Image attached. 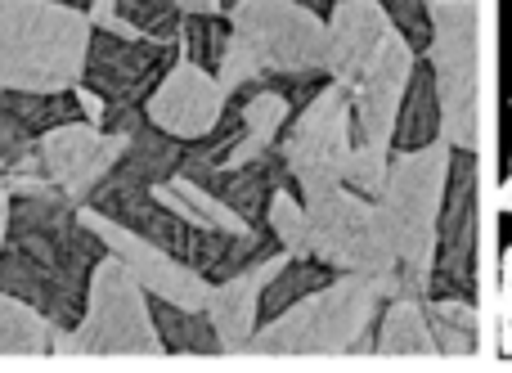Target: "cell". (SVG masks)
Returning a JSON list of instances; mask_svg holds the SVG:
<instances>
[{"label": "cell", "instance_id": "cell-17", "mask_svg": "<svg viewBox=\"0 0 512 373\" xmlns=\"http://www.w3.org/2000/svg\"><path fill=\"white\" fill-rule=\"evenodd\" d=\"M72 117H81V104L72 90H59V95H27V90L0 86V167L32 149L36 135H45L59 122H72Z\"/></svg>", "mask_w": 512, "mask_h": 373}, {"label": "cell", "instance_id": "cell-6", "mask_svg": "<svg viewBox=\"0 0 512 373\" xmlns=\"http://www.w3.org/2000/svg\"><path fill=\"white\" fill-rule=\"evenodd\" d=\"M450 140L436 135L432 144L391 153L387 185L378 194V207L387 216V234L396 248L400 284L418 297H432V266H436V221L445 203L450 180Z\"/></svg>", "mask_w": 512, "mask_h": 373}, {"label": "cell", "instance_id": "cell-28", "mask_svg": "<svg viewBox=\"0 0 512 373\" xmlns=\"http://www.w3.org/2000/svg\"><path fill=\"white\" fill-rule=\"evenodd\" d=\"M495 203H499V212L512 221V167H508V176H504V185H499V194H495Z\"/></svg>", "mask_w": 512, "mask_h": 373}, {"label": "cell", "instance_id": "cell-15", "mask_svg": "<svg viewBox=\"0 0 512 373\" xmlns=\"http://www.w3.org/2000/svg\"><path fill=\"white\" fill-rule=\"evenodd\" d=\"M472 248H477V167H472V153L459 149V167L450 162V180H445L432 266V279H450V297H468L472 275H477L472 270Z\"/></svg>", "mask_w": 512, "mask_h": 373}, {"label": "cell", "instance_id": "cell-21", "mask_svg": "<svg viewBox=\"0 0 512 373\" xmlns=\"http://www.w3.org/2000/svg\"><path fill=\"white\" fill-rule=\"evenodd\" d=\"M432 338L441 356H477L481 351V311L472 297H423Z\"/></svg>", "mask_w": 512, "mask_h": 373}, {"label": "cell", "instance_id": "cell-8", "mask_svg": "<svg viewBox=\"0 0 512 373\" xmlns=\"http://www.w3.org/2000/svg\"><path fill=\"white\" fill-rule=\"evenodd\" d=\"M50 356H167L149 311V293L113 252L95 261L86 311L72 329H54Z\"/></svg>", "mask_w": 512, "mask_h": 373}, {"label": "cell", "instance_id": "cell-1", "mask_svg": "<svg viewBox=\"0 0 512 373\" xmlns=\"http://www.w3.org/2000/svg\"><path fill=\"white\" fill-rule=\"evenodd\" d=\"M99 234L81 221L63 194L9 198V225L0 243V293L36 306L54 329H72L86 311L90 270L104 257Z\"/></svg>", "mask_w": 512, "mask_h": 373}, {"label": "cell", "instance_id": "cell-29", "mask_svg": "<svg viewBox=\"0 0 512 373\" xmlns=\"http://www.w3.org/2000/svg\"><path fill=\"white\" fill-rule=\"evenodd\" d=\"M5 225H9V189L0 180V243H5Z\"/></svg>", "mask_w": 512, "mask_h": 373}, {"label": "cell", "instance_id": "cell-27", "mask_svg": "<svg viewBox=\"0 0 512 373\" xmlns=\"http://www.w3.org/2000/svg\"><path fill=\"white\" fill-rule=\"evenodd\" d=\"M180 14H221V0H176Z\"/></svg>", "mask_w": 512, "mask_h": 373}, {"label": "cell", "instance_id": "cell-20", "mask_svg": "<svg viewBox=\"0 0 512 373\" xmlns=\"http://www.w3.org/2000/svg\"><path fill=\"white\" fill-rule=\"evenodd\" d=\"M149 311L167 356H221V342H216L207 311H185V306H171L162 297H149Z\"/></svg>", "mask_w": 512, "mask_h": 373}, {"label": "cell", "instance_id": "cell-31", "mask_svg": "<svg viewBox=\"0 0 512 373\" xmlns=\"http://www.w3.org/2000/svg\"><path fill=\"white\" fill-rule=\"evenodd\" d=\"M59 5H77V9H86V0H59Z\"/></svg>", "mask_w": 512, "mask_h": 373}, {"label": "cell", "instance_id": "cell-25", "mask_svg": "<svg viewBox=\"0 0 512 373\" xmlns=\"http://www.w3.org/2000/svg\"><path fill=\"white\" fill-rule=\"evenodd\" d=\"M225 41H230V23H221V14H185V27H180V54L185 59L216 72Z\"/></svg>", "mask_w": 512, "mask_h": 373}, {"label": "cell", "instance_id": "cell-7", "mask_svg": "<svg viewBox=\"0 0 512 373\" xmlns=\"http://www.w3.org/2000/svg\"><path fill=\"white\" fill-rule=\"evenodd\" d=\"M427 5V68L441 104V140L450 149H481V0H423Z\"/></svg>", "mask_w": 512, "mask_h": 373}, {"label": "cell", "instance_id": "cell-18", "mask_svg": "<svg viewBox=\"0 0 512 373\" xmlns=\"http://www.w3.org/2000/svg\"><path fill=\"white\" fill-rule=\"evenodd\" d=\"M373 351L378 356H436L432 320H427V306L414 288H396L382 302V324L373 333Z\"/></svg>", "mask_w": 512, "mask_h": 373}, {"label": "cell", "instance_id": "cell-23", "mask_svg": "<svg viewBox=\"0 0 512 373\" xmlns=\"http://www.w3.org/2000/svg\"><path fill=\"white\" fill-rule=\"evenodd\" d=\"M265 230L292 257H306V203L288 185H279L270 194V203H265Z\"/></svg>", "mask_w": 512, "mask_h": 373}, {"label": "cell", "instance_id": "cell-16", "mask_svg": "<svg viewBox=\"0 0 512 373\" xmlns=\"http://www.w3.org/2000/svg\"><path fill=\"white\" fill-rule=\"evenodd\" d=\"M292 252L279 248V252H265L256 257L252 266L234 270V275L216 279L212 284V297H207V320L216 329V342H221V356H243L256 333V320H261V293L270 288V279L288 266Z\"/></svg>", "mask_w": 512, "mask_h": 373}, {"label": "cell", "instance_id": "cell-19", "mask_svg": "<svg viewBox=\"0 0 512 373\" xmlns=\"http://www.w3.org/2000/svg\"><path fill=\"white\" fill-rule=\"evenodd\" d=\"M153 198H158L162 207H171L180 221L198 225V230H216V234H252L256 230V225L243 221L230 203H221L212 189L198 185V180L185 176V171H176V176H167L162 185H153Z\"/></svg>", "mask_w": 512, "mask_h": 373}, {"label": "cell", "instance_id": "cell-4", "mask_svg": "<svg viewBox=\"0 0 512 373\" xmlns=\"http://www.w3.org/2000/svg\"><path fill=\"white\" fill-rule=\"evenodd\" d=\"M328 72V23L301 0H234L230 41L216 63L225 95L261 77Z\"/></svg>", "mask_w": 512, "mask_h": 373}, {"label": "cell", "instance_id": "cell-3", "mask_svg": "<svg viewBox=\"0 0 512 373\" xmlns=\"http://www.w3.org/2000/svg\"><path fill=\"white\" fill-rule=\"evenodd\" d=\"M400 284V275H337L333 284L297 297L256 324L243 356H342V351H373L378 311Z\"/></svg>", "mask_w": 512, "mask_h": 373}, {"label": "cell", "instance_id": "cell-14", "mask_svg": "<svg viewBox=\"0 0 512 373\" xmlns=\"http://www.w3.org/2000/svg\"><path fill=\"white\" fill-rule=\"evenodd\" d=\"M230 95L221 90L216 72H207L203 63L185 59L180 54L167 68V77L153 86V95L144 99V117H149L158 131H167L180 144H198L216 131Z\"/></svg>", "mask_w": 512, "mask_h": 373}, {"label": "cell", "instance_id": "cell-5", "mask_svg": "<svg viewBox=\"0 0 512 373\" xmlns=\"http://www.w3.org/2000/svg\"><path fill=\"white\" fill-rule=\"evenodd\" d=\"M90 18L59 0H0V86L59 95L81 81Z\"/></svg>", "mask_w": 512, "mask_h": 373}, {"label": "cell", "instance_id": "cell-11", "mask_svg": "<svg viewBox=\"0 0 512 373\" xmlns=\"http://www.w3.org/2000/svg\"><path fill=\"white\" fill-rule=\"evenodd\" d=\"M180 59V45L149 41V36H117L104 27H90L81 86H90L108 108H144L167 68Z\"/></svg>", "mask_w": 512, "mask_h": 373}, {"label": "cell", "instance_id": "cell-9", "mask_svg": "<svg viewBox=\"0 0 512 373\" xmlns=\"http://www.w3.org/2000/svg\"><path fill=\"white\" fill-rule=\"evenodd\" d=\"M301 203H306V257L355 275H400L378 198H364L351 185H333Z\"/></svg>", "mask_w": 512, "mask_h": 373}, {"label": "cell", "instance_id": "cell-32", "mask_svg": "<svg viewBox=\"0 0 512 373\" xmlns=\"http://www.w3.org/2000/svg\"><path fill=\"white\" fill-rule=\"evenodd\" d=\"M230 5H234V0H221V9H230Z\"/></svg>", "mask_w": 512, "mask_h": 373}, {"label": "cell", "instance_id": "cell-30", "mask_svg": "<svg viewBox=\"0 0 512 373\" xmlns=\"http://www.w3.org/2000/svg\"><path fill=\"white\" fill-rule=\"evenodd\" d=\"M301 5H310V9H315V14H319V9H324V5H328V9H333V5H337V0H301Z\"/></svg>", "mask_w": 512, "mask_h": 373}, {"label": "cell", "instance_id": "cell-13", "mask_svg": "<svg viewBox=\"0 0 512 373\" xmlns=\"http://www.w3.org/2000/svg\"><path fill=\"white\" fill-rule=\"evenodd\" d=\"M122 153H126V135L86 122V117H72V122H59L45 135H36V162H41L45 180L77 207L117 167Z\"/></svg>", "mask_w": 512, "mask_h": 373}, {"label": "cell", "instance_id": "cell-2", "mask_svg": "<svg viewBox=\"0 0 512 373\" xmlns=\"http://www.w3.org/2000/svg\"><path fill=\"white\" fill-rule=\"evenodd\" d=\"M328 77L351 95L355 144L387 149L414 77V45L396 27L387 0H337L328 14Z\"/></svg>", "mask_w": 512, "mask_h": 373}, {"label": "cell", "instance_id": "cell-26", "mask_svg": "<svg viewBox=\"0 0 512 373\" xmlns=\"http://www.w3.org/2000/svg\"><path fill=\"white\" fill-rule=\"evenodd\" d=\"M495 356H512V243L499 252V293H495Z\"/></svg>", "mask_w": 512, "mask_h": 373}, {"label": "cell", "instance_id": "cell-12", "mask_svg": "<svg viewBox=\"0 0 512 373\" xmlns=\"http://www.w3.org/2000/svg\"><path fill=\"white\" fill-rule=\"evenodd\" d=\"M77 212H81V221L99 234V243H104V248L113 252L135 279H140V288L149 297H162V302L185 306V311H203L207 306V297H212V279H207L203 270L185 266V261L171 257L167 248H158V243H149L144 234L126 230V225L113 221V216L95 212L90 203H81Z\"/></svg>", "mask_w": 512, "mask_h": 373}, {"label": "cell", "instance_id": "cell-10", "mask_svg": "<svg viewBox=\"0 0 512 373\" xmlns=\"http://www.w3.org/2000/svg\"><path fill=\"white\" fill-rule=\"evenodd\" d=\"M355 153V117H351V95L342 81L328 77L315 90L297 122L283 131L279 158L288 176L301 185V194H319V189L346 185V162Z\"/></svg>", "mask_w": 512, "mask_h": 373}, {"label": "cell", "instance_id": "cell-24", "mask_svg": "<svg viewBox=\"0 0 512 373\" xmlns=\"http://www.w3.org/2000/svg\"><path fill=\"white\" fill-rule=\"evenodd\" d=\"M117 18H126L149 41L171 45H180V27H185V14H180L176 0H117Z\"/></svg>", "mask_w": 512, "mask_h": 373}, {"label": "cell", "instance_id": "cell-22", "mask_svg": "<svg viewBox=\"0 0 512 373\" xmlns=\"http://www.w3.org/2000/svg\"><path fill=\"white\" fill-rule=\"evenodd\" d=\"M54 324L36 306L0 293V356H50Z\"/></svg>", "mask_w": 512, "mask_h": 373}]
</instances>
